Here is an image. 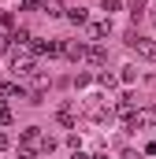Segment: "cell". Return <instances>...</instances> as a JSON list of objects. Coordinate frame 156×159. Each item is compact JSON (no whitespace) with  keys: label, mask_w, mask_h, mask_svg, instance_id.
Instances as JSON below:
<instances>
[{"label":"cell","mask_w":156,"mask_h":159,"mask_svg":"<svg viewBox=\"0 0 156 159\" xmlns=\"http://www.w3.org/2000/svg\"><path fill=\"white\" fill-rule=\"evenodd\" d=\"M37 156H48V137L37 126H30L19 133V159H37Z\"/></svg>","instance_id":"cell-1"},{"label":"cell","mask_w":156,"mask_h":159,"mask_svg":"<svg viewBox=\"0 0 156 159\" xmlns=\"http://www.w3.org/2000/svg\"><path fill=\"white\" fill-rule=\"evenodd\" d=\"M34 59H37V56H34L30 48H11V74H15V81L37 74V63H34Z\"/></svg>","instance_id":"cell-2"},{"label":"cell","mask_w":156,"mask_h":159,"mask_svg":"<svg viewBox=\"0 0 156 159\" xmlns=\"http://www.w3.org/2000/svg\"><path fill=\"white\" fill-rule=\"evenodd\" d=\"M123 41H126V44H130L141 59H149V63L156 59V41H153V37H141L138 30H126V37H123Z\"/></svg>","instance_id":"cell-3"},{"label":"cell","mask_w":156,"mask_h":159,"mask_svg":"<svg viewBox=\"0 0 156 159\" xmlns=\"http://www.w3.org/2000/svg\"><path fill=\"white\" fill-rule=\"evenodd\" d=\"M156 122V107H138L130 119H126V133H134V129H149Z\"/></svg>","instance_id":"cell-4"},{"label":"cell","mask_w":156,"mask_h":159,"mask_svg":"<svg viewBox=\"0 0 156 159\" xmlns=\"http://www.w3.org/2000/svg\"><path fill=\"white\" fill-rule=\"evenodd\" d=\"M78 111H82V107H78V100H75V104H63V107L56 111V122H60L63 129H71V126L78 122Z\"/></svg>","instance_id":"cell-5"},{"label":"cell","mask_w":156,"mask_h":159,"mask_svg":"<svg viewBox=\"0 0 156 159\" xmlns=\"http://www.w3.org/2000/svg\"><path fill=\"white\" fill-rule=\"evenodd\" d=\"M85 59H89L93 67H104V63H108V48H104L100 41H89V52H85Z\"/></svg>","instance_id":"cell-6"},{"label":"cell","mask_w":156,"mask_h":159,"mask_svg":"<svg viewBox=\"0 0 156 159\" xmlns=\"http://www.w3.org/2000/svg\"><path fill=\"white\" fill-rule=\"evenodd\" d=\"M112 34V19H100V22H89L85 26V37L89 41H100V37H108Z\"/></svg>","instance_id":"cell-7"},{"label":"cell","mask_w":156,"mask_h":159,"mask_svg":"<svg viewBox=\"0 0 156 159\" xmlns=\"http://www.w3.org/2000/svg\"><path fill=\"white\" fill-rule=\"evenodd\" d=\"M85 52H89V44H85V41H71V44H63V56H67L71 63H82V59H85Z\"/></svg>","instance_id":"cell-8"},{"label":"cell","mask_w":156,"mask_h":159,"mask_svg":"<svg viewBox=\"0 0 156 159\" xmlns=\"http://www.w3.org/2000/svg\"><path fill=\"white\" fill-rule=\"evenodd\" d=\"M41 11H45L48 19H60V15H67V11H63V0H41Z\"/></svg>","instance_id":"cell-9"},{"label":"cell","mask_w":156,"mask_h":159,"mask_svg":"<svg viewBox=\"0 0 156 159\" xmlns=\"http://www.w3.org/2000/svg\"><path fill=\"white\" fill-rule=\"evenodd\" d=\"M115 115H119L123 122L134 115V100H130V96H119V100H115Z\"/></svg>","instance_id":"cell-10"},{"label":"cell","mask_w":156,"mask_h":159,"mask_svg":"<svg viewBox=\"0 0 156 159\" xmlns=\"http://www.w3.org/2000/svg\"><path fill=\"white\" fill-rule=\"evenodd\" d=\"M26 89H22V81H4L0 85V96H22Z\"/></svg>","instance_id":"cell-11"},{"label":"cell","mask_w":156,"mask_h":159,"mask_svg":"<svg viewBox=\"0 0 156 159\" xmlns=\"http://www.w3.org/2000/svg\"><path fill=\"white\" fill-rule=\"evenodd\" d=\"M67 19H71L75 26H85V22H89V11H85V7H71V11H67Z\"/></svg>","instance_id":"cell-12"},{"label":"cell","mask_w":156,"mask_h":159,"mask_svg":"<svg viewBox=\"0 0 156 159\" xmlns=\"http://www.w3.org/2000/svg\"><path fill=\"white\" fill-rule=\"evenodd\" d=\"M97 81H100V89H108V93L119 85V78H115V74H108V70H104V74H97Z\"/></svg>","instance_id":"cell-13"},{"label":"cell","mask_w":156,"mask_h":159,"mask_svg":"<svg viewBox=\"0 0 156 159\" xmlns=\"http://www.w3.org/2000/svg\"><path fill=\"white\" fill-rule=\"evenodd\" d=\"M119 81H126V85H130V81H138V67H123V74H119Z\"/></svg>","instance_id":"cell-14"},{"label":"cell","mask_w":156,"mask_h":159,"mask_svg":"<svg viewBox=\"0 0 156 159\" xmlns=\"http://www.w3.org/2000/svg\"><path fill=\"white\" fill-rule=\"evenodd\" d=\"M0 26H4V30H15V15H11V11H0Z\"/></svg>","instance_id":"cell-15"},{"label":"cell","mask_w":156,"mask_h":159,"mask_svg":"<svg viewBox=\"0 0 156 159\" xmlns=\"http://www.w3.org/2000/svg\"><path fill=\"white\" fill-rule=\"evenodd\" d=\"M0 126H11V107L0 100Z\"/></svg>","instance_id":"cell-16"},{"label":"cell","mask_w":156,"mask_h":159,"mask_svg":"<svg viewBox=\"0 0 156 159\" xmlns=\"http://www.w3.org/2000/svg\"><path fill=\"white\" fill-rule=\"evenodd\" d=\"M67 148H71V152H82V137H78V133H67Z\"/></svg>","instance_id":"cell-17"},{"label":"cell","mask_w":156,"mask_h":159,"mask_svg":"<svg viewBox=\"0 0 156 159\" xmlns=\"http://www.w3.org/2000/svg\"><path fill=\"white\" fill-rule=\"evenodd\" d=\"M141 11H145V0H130V15L141 19Z\"/></svg>","instance_id":"cell-18"},{"label":"cell","mask_w":156,"mask_h":159,"mask_svg":"<svg viewBox=\"0 0 156 159\" xmlns=\"http://www.w3.org/2000/svg\"><path fill=\"white\" fill-rule=\"evenodd\" d=\"M19 4H22V11H37L41 7V0H19Z\"/></svg>","instance_id":"cell-19"},{"label":"cell","mask_w":156,"mask_h":159,"mask_svg":"<svg viewBox=\"0 0 156 159\" xmlns=\"http://www.w3.org/2000/svg\"><path fill=\"white\" fill-rule=\"evenodd\" d=\"M104 11L112 15V11H119V0H104Z\"/></svg>","instance_id":"cell-20"},{"label":"cell","mask_w":156,"mask_h":159,"mask_svg":"<svg viewBox=\"0 0 156 159\" xmlns=\"http://www.w3.org/2000/svg\"><path fill=\"white\" fill-rule=\"evenodd\" d=\"M145 156H156V141H149V144H145Z\"/></svg>","instance_id":"cell-21"},{"label":"cell","mask_w":156,"mask_h":159,"mask_svg":"<svg viewBox=\"0 0 156 159\" xmlns=\"http://www.w3.org/2000/svg\"><path fill=\"white\" fill-rule=\"evenodd\" d=\"M0 148H7V133L4 129H0Z\"/></svg>","instance_id":"cell-22"},{"label":"cell","mask_w":156,"mask_h":159,"mask_svg":"<svg viewBox=\"0 0 156 159\" xmlns=\"http://www.w3.org/2000/svg\"><path fill=\"white\" fill-rule=\"evenodd\" d=\"M123 159H141V156H138V152H123Z\"/></svg>","instance_id":"cell-23"},{"label":"cell","mask_w":156,"mask_h":159,"mask_svg":"<svg viewBox=\"0 0 156 159\" xmlns=\"http://www.w3.org/2000/svg\"><path fill=\"white\" fill-rule=\"evenodd\" d=\"M71 159H93V156H85V152H75V156H71Z\"/></svg>","instance_id":"cell-24"},{"label":"cell","mask_w":156,"mask_h":159,"mask_svg":"<svg viewBox=\"0 0 156 159\" xmlns=\"http://www.w3.org/2000/svg\"><path fill=\"white\" fill-rule=\"evenodd\" d=\"M153 11H156V7H153Z\"/></svg>","instance_id":"cell-25"}]
</instances>
